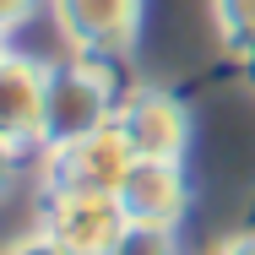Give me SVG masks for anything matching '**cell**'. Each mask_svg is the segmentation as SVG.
<instances>
[{"label":"cell","mask_w":255,"mask_h":255,"mask_svg":"<svg viewBox=\"0 0 255 255\" xmlns=\"http://www.w3.org/2000/svg\"><path fill=\"white\" fill-rule=\"evenodd\" d=\"M114 109H120V82H114L109 60H98V54L54 60L49 82H44V136H38V147H60V141H76L87 130L114 125Z\"/></svg>","instance_id":"1"},{"label":"cell","mask_w":255,"mask_h":255,"mask_svg":"<svg viewBox=\"0 0 255 255\" xmlns=\"http://www.w3.org/2000/svg\"><path fill=\"white\" fill-rule=\"evenodd\" d=\"M136 152L125 147V136L114 125L103 130H87L76 141H60V147H38V179H44V196L54 190H98V196H114L125 185Z\"/></svg>","instance_id":"2"},{"label":"cell","mask_w":255,"mask_h":255,"mask_svg":"<svg viewBox=\"0 0 255 255\" xmlns=\"http://www.w3.org/2000/svg\"><path fill=\"white\" fill-rule=\"evenodd\" d=\"M114 130L125 136V147L136 157L185 163V152H190V109L174 98L168 87H152V82H136V87L120 93Z\"/></svg>","instance_id":"3"},{"label":"cell","mask_w":255,"mask_h":255,"mask_svg":"<svg viewBox=\"0 0 255 255\" xmlns=\"http://www.w3.org/2000/svg\"><path fill=\"white\" fill-rule=\"evenodd\" d=\"M38 228H44L65 255H109L130 223H125V212H120V196H98V190H54V196H44Z\"/></svg>","instance_id":"4"},{"label":"cell","mask_w":255,"mask_h":255,"mask_svg":"<svg viewBox=\"0 0 255 255\" xmlns=\"http://www.w3.org/2000/svg\"><path fill=\"white\" fill-rule=\"evenodd\" d=\"M49 16L71 54L114 60L141 33V0H49Z\"/></svg>","instance_id":"5"},{"label":"cell","mask_w":255,"mask_h":255,"mask_svg":"<svg viewBox=\"0 0 255 255\" xmlns=\"http://www.w3.org/2000/svg\"><path fill=\"white\" fill-rule=\"evenodd\" d=\"M125 223L136 228H179L185 223V206H190V185H185V168L179 163H157V157H136L125 185L114 190Z\"/></svg>","instance_id":"6"},{"label":"cell","mask_w":255,"mask_h":255,"mask_svg":"<svg viewBox=\"0 0 255 255\" xmlns=\"http://www.w3.org/2000/svg\"><path fill=\"white\" fill-rule=\"evenodd\" d=\"M44 82H49V60L5 49L0 54V141L11 147H38L44 136Z\"/></svg>","instance_id":"7"},{"label":"cell","mask_w":255,"mask_h":255,"mask_svg":"<svg viewBox=\"0 0 255 255\" xmlns=\"http://www.w3.org/2000/svg\"><path fill=\"white\" fill-rule=\"evenodd\" d=\"M212 22L234 54H255V0H212Z\"/></svg>","instance_id":"8"},{"label":"cell","mask_w":255,"mask_h":255,"mask_svg":"<svg viewBox=\"0 0 255 255\" xmlns=\"http://www.w3.org/2000/svg\"><path fill=\"white\" fill-rule=\"evenodd\" d=\"M109 255H179V228H125Z\"/></svg>","instance_id":"9"},{"label":"cell","mask_w":255,"mask_h":255,"mask_svg":"<svg viewBox=\"0 0 255 255\" xmlns=\"http://www.w3.org/2000/svg\"><path fill=\"white\" fill-rule=\"evenodd\" d=\"M0 255H65V250L54 245V239L44 234V228H33V234H22V239H11V245H5Z\"/></svg>","instance_id":"10"},{"label":"cell","mask_w":255,"mask_h":255,"mask_svg":"<svg viewBox=\"0 0 255 255\" xmlns=\"http://www.w3.org/2000/svg\"><path fill=\"white\" fill-rule=\"evenodd\" d=\"M33 11H38V0H0V33H16Z\"/></svg>","instance_id":"11"},{"label":"cell","mask_w":255,"mask_h":255,"mask_svg":"<svg viewBox=\"0 0 255 255\" xmlns=\"http://www.w3.org/2000/svg\"><path fill=\"white\" fill-rule=\"evenodd\" d=\"M206 255H255V228H250V234H228V239H217Z\"/></svg>","instance_id":"12"},{"label":"cell","mask_w":255,"mask_h":255,"mask_svg":"<svg viewBox=\"0 0 255 255\" xmlns=\"http://www.w3.org/2000/svg\"><path fill=\"white\" fill-rule=\"evenodd\" d=\"M16 157H22V147H11V141H0V196H5V185L16 179Z\"/></svg>","instance_id":"13"},{"label":"cell","mask_w":255,"mask_h":255,"mask_svg":"<svg viewBox=\"0 0 255 255\" xmlns=\"http://www.w3.org/2000/svg\"><path fill=\"white\" fill-rule=\"evenodd\" d=\"M5 49H11V33H0V54H5Z\"/></svg>","instance_id":"14"},{"label":"cell","mask_w":255,"mask_h":255,"mask_svg":"<svg viewBox=\"0 0 255 255\" xmlns=\"http://www.w3.org/2000/svg\"><path fill=\"white\" fill-rule=\"evenodd\" d=\"M250 60H255V54H250Z\"/></svg>","instance_id":"15"}]
</instances>
